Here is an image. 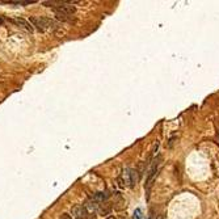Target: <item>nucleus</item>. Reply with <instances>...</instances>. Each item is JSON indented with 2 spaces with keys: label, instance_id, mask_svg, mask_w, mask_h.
<instances>
[{
  "label": "nucleus",
  "instance_id": "f257e3e1",
  "mask_svg": "<svg viewBox=\"0 0 219 219\" xmlns=\"http://www.w3.org/2000/svg\"><path fill=\"white\" fill-rule=\"evenodd\" d=\"M162 168H163V158H162V155H158V156L152 160L151 167L148 169L147 181H146V185H144V188L147 189V190H150V188L152 186L155 178L158 177V174L160 173V171H162Z\"/></svg>",
  "mask_w": 219,
  "mask_h": 219
},
{
  "label": "nucleus",
  "instance_id": "f03ea898",
  "mask_svg": "<svg viewBox=\"0 0 219 219\" xmlns=\"http://www.w3.org/2000/svg\"><path fill=\"white\" fill-rule=\"evenodd\" d=\"M30 24L33 26H36L38 30H41V32H45L46 29H49V28L57 29V26H58L53 20L46 18V17H30Z\"/></svg>",
  "mask_w": 219,
  "mask_h": 219
},
{
  "label": "nucleus",
  "instance_id": "7ed1b4c3",
  "mask_svg": "<svg viewBox=\"0 0 219 219\" xmlns=\"http://www.w3.org/2000/svg\"><path fill=\"white\" fill-rule=\"evenodd\" d=\"M122 181L125 184V186H129V188H134V185L138 182V172L135 169H125L123 174H122Z\"/></svg>",
  "mask_w": 219,
  "mask_h": 219
},
{
  "label": "nucleus",
  "instance_id": "0eeeda50",
  "mask_svg": "<svg viewBox=\"0 0 219 219\" xmlns=\"http://www.w3.org/2000/svg\"><path fill=\"white\" fill-rule=\"evenodd\" d=\"M109 198V193L108 192H97L93 194V197H92V199L96 202H103L105 201V199Z\"/></svg>",
  "mask_w": 219,
  "mask_h": 219
},
{
  "label": "nucleus",
  "instance_id": "9d476101",
  "mask_svg": "<svg viewBox=\"0 0 219 219\" xmlns=\"http://www.w3.org/2000/svg\"><path fill=\"white\" fill-rule=\"evenodd\" d=\"M110 210H111L110 205H108V203H105L104 206H101L100 213H101V214H104V215H106V214H109V213H110Z\"/></svg>",
  "mask_w": 219,
  "mask_h": 219
},
{
  "label": "nucleus",
  "instance_id": "ddd939ff",
  "mask_svg": "<svg viewBox=\"0 0 219 219\" xmlns=\"http://www.w3.org/2000/svg\"><path fill=\"white\" fill-rule=\"evenodd\" d=\"M3 21H4V20H3V18H2V17H0V24H3Z\"/></svg>",
  "mask_w": 219,
  "mask_h": 219
},
{
  "label": "nucleus",
  "instance_id": "9b49d317",
  "mask_svg": "<svg viewBox=\"0 0 219 219\" xmlns=\"http://www.w3.org/2000/svg\"><path fill=\"white\" fill-rule=\"evenodd\" d=\"M134 219H142V210H140V209H135V211H134Z\"/></svg>",
  "mask_w": 219,
  "mask_h": 219
},
{
  "label": "nucleus",
  "instance_id": "423d86ee",
  "mask_svg": "<svg viewBox=\"0 0 219 219\" xmlns=\"http://www.w3.org/2000/svg\"><path fill=\"white\" fill-rule=\"evenodd\" d=\"M12 22H14L17 26H20L21 29H24V30H26V32H33L34 30V28H33V25L29 21L26 20H24V18H20V17H16V18H12L11 20Z\"/></svg>",
  "mask_w": 219,
  "mask_h": 219
},
{
  "label": "nucleus",
  "instance_id": "f8f14e48",
  "mask_svg": "<svg viewBox=\"0 0 219 219\" xmlns=\"http://www.w3.org/2000/svg\"><path fill=\"white\" fill-rule=\"evenodd\" d=\"M61 219H72L71 215H68V214H63V215L61 217Z\"/></svg>",
  "mask_w": 219,
  "mask_h": 219
},
{
  "label": "nucleus",
  "instance_id": "6e6552de",
  "mask_svg": "<svg viewBox=\"0 0 219 219\" xmlns=\"http://www.w3.org/2000/svg\"><path fill=\"white\" fill-rule=\"evenodd\" d=\"M85 209H87V211H93L96 210V209H99V205H97V202L93 201V199H91V201L88 202H85V205H83Z\"/></svg>",
  "mask_w": 219,
  "mask_h": 219
},
{
  "label": "nucleus",
  "instance_id": "1a4fd4ad",
  "mask_svg": "<svg viewBox=\"0 0 219 219\" xmlns=\"http://www.w3.org/2000/svg\"><path fill=\"white\" fill-rule=\"evenodd\" d=\"M55 16L58 20H61V21H71V18H72V16H67V14H63L59 12H55Z\"/></svg>",
  "mask_w": 219,
  "mask_h": 219
},
{
  "label": "nucleus",
  "instance_id": "39448f33",
  "mask_svg": "<svg viewBox=\"0 0 219 219\" xmlns=\"http://www.w3.org/2000/svg\"><path fill=\"white\" fill-rule=\"evenodd\" d=\"M71 213H72V215H74L75 219H87L88 218V211H87V209L81 205H75L71 209Z\"/></svg>",
  "mask_w": 219,
  "mask_h": 219
},
{
  "label": "nucleus",
  "instance_id": "4468645a",
  "mask_svg": "<svg viewBox=\"0 0 219 219\" xmlns=\"http://www.w3.org/2000/svg\"><path fill=\"white\" fill-rule=\"evenodd\" d=\"M108 219H115V218H114V217H109Z\"/></svg>",
  "mask_w": 219,
  "mask_h": 219
},
{
  "label": "nucleus",
  "instance_id": "20e7f679",
  "mask_svg": "<svg viewBox=\"0 0 219 219\" xmlns=\"http://www.w3.org/2000/svg\"><path fill=\"white\" fill-rule=\"evenodd\" d=\"M70 3H58V6H54L53 9H54V12H59V13H63V14H67V16H72L75 12H76V8L74 6H70Z\"/></svg>",
  "mask_w": 219,
  "mask_h": 219
}]
</instances>
